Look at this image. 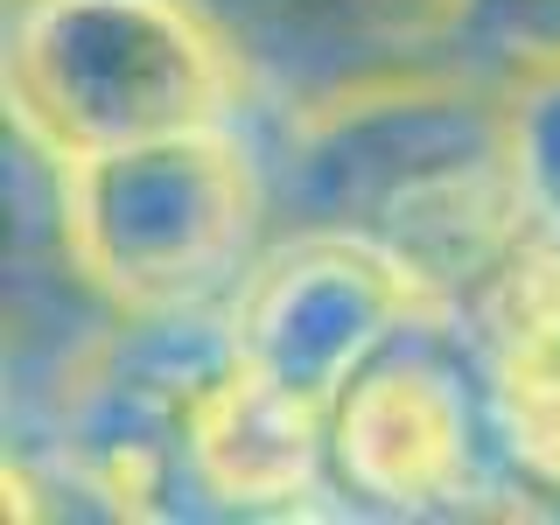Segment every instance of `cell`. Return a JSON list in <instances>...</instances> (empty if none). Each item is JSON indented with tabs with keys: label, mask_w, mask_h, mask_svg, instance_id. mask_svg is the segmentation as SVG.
<instances>
[{
	"label": "cell",
	"mask_w": 560,
	"mask_h": 525,
	"mask_svg": "<svg viewBox=\"0 0 560 525\" xmlns=\"http://www.w3.org/2000/svg\"><path fill=\"white\" fill-rule=\"evenodd\" d=\"M288 232H343L393 259L434 308H463L539 232L518 168V92L428 63L288 105L267 148Z\"/></svg>",
	"instance_id": "obj_1"
},
{
	"label": "cell",
	"mask_w": 560,
	"mask_h": 525,
	"mask_svg": "<svg viewBox=\"0 0 560 525\" xmlns=\"http://www.w3.org/2000/svg\"><path fill=\"white\" fill-rule=\"evenodd\" d=\"M267 218V154L238 119L57 162V253L113 315L224 302Z\"/></svg>",
	"instance_id": "obj_2"
},
{
	"label": "cell",
	"mask_w": 560,
	"mask_h": 525,
	"mask_svg": "<svg viewBox=\"0 0 560 525\" xmlns=\"http://www.w3.org/2000/svg\"><path fill=\"white\" fill-rule=\"evenodd\" d=\"M245 70L189 0H14L8 127L49 162L238 119Z\"/></svg>",
	"instance_id": "obj_3"
},
{
	"label": "cell",
	"mask_w": 560,
	"mask_h": 525,
	"mask_svg": "<svg viewBox=\"0 0 560 525\" xmlns=\"http://www.w3.org/2000/svg\"><path fill=\"white\" fill-rule=\"evenodd\" d=\"M232 372V302L113 315L63 372L57 434L70 483L105 498L119 518H175L183 498H203L189 469L197 407Z\"/></svg>",
	"instance_id": "obj_4"
},
{
	"label": "cell",
	"mask_w": 560,
	"mask_h": 525,
	"mask_svg": "<svg viewBox=\"0 0 560 525\" xmlns=\"http://www.w3.org/2000/svg\"><path fill=\"white\" fill-rule=\"evenodd\" d=\"M329 477L343 498L399 518L477 512L498 498L490 477H512V463L490 428L483 358L455 308H420L329 399Z\"/></svg>",
	"instance_id": "obj_5"
},
{
	"label": "cell",
	"mask_w": 560,
	"mask_h": 525,
	"mask_svg": "<svg viewBox=\"0 0 560 525\" xmlns=\"http://www.w3.org/2000/svg\"><path fill=\"white\" fill-rule=\"evenodd\" d=\"M420 308L434 302L378 245L343 232H280L232 288L238 358L323 407Z\"/></svg>",
	"instance_id": "obj_6"
},
{
	"label": "cell",
	"mask_w": 560,
	"mask_h": 525,
	"mask_svg": "<svg viewBox=\"0 0 560 525\" xmlns=\"http://www.w3.org/2000/svg\"><path fill=\"white\" fill-rule=\"evenodd\" d=\"M280 113L448 63L455 0H189Z\"/></svg>",
	"instance_id": "obj_7"
},
{
	"label": "cell",
	"mask_w": 560,
	"mask_h": 525,
	"mask_svg": "<svg viewBox=\"0 0 560 525\" xmlns=\"http://www.w3.org/2000/svg\"><path fill=\"white\" fill-rule=\"evenodd\" d=\"M189 469L218 512H294L329 477V407L238 358V372L197 407Z\"/></svg>",
	"instance_id": "obj_8"
},
{
	"label": "cell",
	"mask_w": 560,
	"mask_h": 525,
	"mask_svg": "<svg viewBox=\"0 0 560 525\" xmlns=\"http://www.w3.org/2000/svg\"><path fill=\"white\" fill-rule=\"evenodd\" d=\"M483 393L512 477L560 504V358H483Z\"/></svg>",
	"instance_id": "obj_9"
},
{
	"label": "cell",
	"mask_w": 560,
	"mask_h": 525,
	"mask_svg": "<svg viewBox=\"0 0 560 525\" xmlns=\"http://www.w3.org/2000/svg\"><path fill=\"white\" fill-rule=\"evenodd\" d=\"M448 63L498 84H533L560 70V0H455Z\"/></svg>",
	"instance_id": "obj_10"
},
{
	"label": "cell",
	"mask_w": 560,
	"mask_h": 525,
	"mask_svg": "<svg viewBox=\"0 0 560 525\" xmlns=\"http://www.w3.org/2000/svg\"><path fill=\"white\" fill-rule=\"evenodd\" d=\"M518 168L533 189L539 232H560V70L518 84Z\"/></svg>",
	"instance_id": "obj_11"
}]
</instances>
